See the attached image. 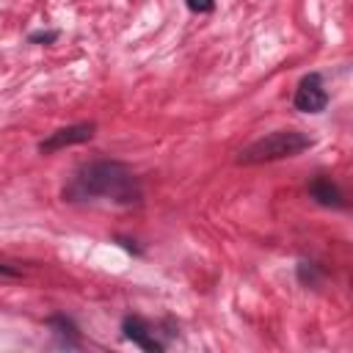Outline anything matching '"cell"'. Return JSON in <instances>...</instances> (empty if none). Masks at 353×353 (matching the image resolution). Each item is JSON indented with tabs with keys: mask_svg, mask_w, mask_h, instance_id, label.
Returning a JSON list of instances; mask_svg holds the SVG:
<instances>
[{
	"mask_svg": "<svg viewBox=\"0 0 353 353\" xmlns=\"http://www.w3.org/2000/svg\"><path fill=\"white\" fill-rule=\"evenodd\" d=\"M58 30H33L30 36H28V41L30 44H55L58 41Z\"/></svg>",
	"mask_w": 353,
	"mask_h": 353,
	"instance_id": "obj_9",
	"label": "cell"
},
{
	"mask_svg": "<svg viewBox=\"0 0 353 353\" xmlns=\"http://www.w3.org/2000/svg\"><path fill=\"white\" fill-rule=\"evenodd\" d=\"M309 196H312V201H317L320 207H328V210H345L347 207L342 188L328 174H314L309 179Z\"/></svg>",
	"mask_w": 353,
	"mask_h": 353,
	"instance_id": "obj_6",
	"label": "cell"
},
{
	"mask_svg": "<svg viewBox=\"0 0 353 353\" xmlns=\"http://www.w3.org/2000/svg\"><path fill=\"white\" fill-rule=\"evenodd\" d=\"M0 273H6V276H17V270L8 268V265H0Z\"/></svg>",
	"mask_w": 353,
	"mask_h": 353,
	"instance_id": "obj_11",
	"label": "cell"
},
{
	"mask_svg": "<svg viewBox=\"0 0 353 353\" xmlns=\"http://www.w3.org/2000/svg\"><path fill=\"white\" fill-rule=\"evenodd\" d=\"M61 199L69 204L85 201H110L121 207L141 204L143 188L135 171L121 160H91L80 165L61 190Z\"/></svg>",
	"mask_w": 353,
	"mask_h": 353,
	"instance_id": "obj_1",
	"label": "cell"
},
{
	"mask_svg": "<svg viewBox=\"0 0 353 353\" xmlns=\"http://www.w3.org/2000/svg\"><path fill=\"white\" fill-rule=\"evenodd\" d=\"M94 132H97L94 121H77V124H69V127H58L55 132H50L47 138L39 141V152L41 154H52V152H61L66 146L85 143V141L94 138Z\"/></svg>",
	"mask_w": 353,
	"mask_h": 353,
	"instance_id": "obj_4",
	"label": "cell"
},
{
	"mask_svg": "<svg viewBox=\"0 0 353 353\" xmlns=\"http://www.w3.org/2000/svg\"><path fill=\"white\" fill-rule=\"evenodd\" d=\"M185 6L193 14H210V11H215V0H185Z\"/></svg>",
	"mask_w": 353,
	"mask_h": 353,
	"instance_id": "obj_10",
	"label": "cell"
},
{
	"mask_svg": "<svg viewBox=\"0 0 353 353\" xmlns=\"http://www.w3.org/2000/svg\"><path fill=\"white\" fill-rule=\"evenodd\" d=\"M323 279H325L323 265H317V262H312V259H301V262H298V281H301L303 287H320Z\"/></svg>",
	"mask_w": 353,
	"mask_h": 353,
	"instance_id": "obj_8",
	"label": "cell"
},
{
	"mask_svg": "<svg viewBox=\"0 0 353 353\" xmlns=\"http://www.w3.org/2000/svg\"><path fill=\"white\" fill-rule=\"evenodd\" d=\"M292 105L301 113H323L328 108V91H325V83H323L320 72H309V74L301 77V83L295 88V97H292Z\"/></svg>",
	"mask_w": 353,
	"mask_h": 353,
	"instance_id": "obj_3",
	"label": "cell"
},
{
	"mask_svg": "<svg viewBox=\"0 0 353 353\" xmlns=\"http://www.w3.org/2000/svg\"><path fill=\"white\" fill-rule=\"evenodd\" d=\"M312 146H314V141L306 132H298V130H276V132H268V135L256 138L245 149H240L237 163L240 165L276 163V160L295 157V154H301V152H306Z\"/></svg>",
	"mask_w": 353,
	"mask_h": 353,
	"instance_id": "obj_2",
	"label": "cell"
},
{
	"mask_svg": "<svg viewBox=\"0 0 353 353\" xmlns=\"http://www.w3.org/2000/svg\"><path fill=\"white\" fill-rule=\"evenodd\" d=\"M121 331H124V336H127L132 345H138V347L146 350V353H163V350H165V342L157 339V328H154L149 320L138 317V314H127V317L121 320Z\"/></svg>",
	"mask_w": 353,
	"mask_h": 353,
	"instance_id": "obj_5",
	"label": "cell"
},
{
	"mask_svg": "<svg viewBox=\"0 0 353 353\" xmlns=\"http://www.w3.org/2000/svg\"><path fill=\"white\" fill-rule=\"evenodd\" d=\"M44 323H47V328L52 331V336H55V342H58L61 347H66V350L83 347L80 328H77V323H74L72 317H66V314H50Z\"/></svg>",
	"mask_w": 353,
	"mask_h": 353,
	"instance_id": "obj_7",
	"label": "cell"
}]
</instances>
